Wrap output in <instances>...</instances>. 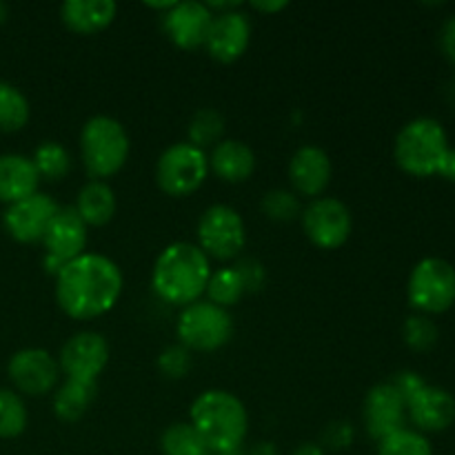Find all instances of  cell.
I'll return each instance as SVG.
<instances>
[{"label": "cell", "mask_w": 455, "mask_h": 455, "mask_svg": "<svg viewBox=\"0 0 455 455\" xmlns=\"http://www.w3.org/2000/svg\"><path fill=\"white\" fill-rule=\"evenodd\" d=\"M123 293V271L111 258L87 253L74 258L56 275V302L74 320H93L116 307Z\"/></svg>", "instance_id": "1"}, {"label": "cell", "mask_w": 455, "mask_h": 455, "mask_svg": "<svg viewBox=\"0 0 455 455\" xmlns=\"http://www.w3.org/2000/svg\"><path fill=\"white\" fill-rule=\"evenodd\" d=\"M212 265L198 244L172 243L154 262L151 287L156 296L172 307H189L207 291Z\"/></svg>", "instance_id": "2"}, {"label": "cell", "mask_w": 455, "mask_h": 455, "mask_svg": "<svg viewBox=\"0 0 455 455\" xmlns=\"http://www.w3.org/2000/svg\"><path fill=\"white\" fill-rule=\"evenodd\" d=\"M189 425L203 438L212 455L243 449L249 429V416L243 400L222 389L200 394L189 409Z\"/></svg>", "instance_id": "3"}, {"label": "cell", "mask_w": 455, "mask_h": 455, "mask_svg": "<svg viewBox=\"0 0 455 455\" xmlns=\"http://www.w3.org/2000/svg\"><path fill=\"white\" fill-rule=\"evenodd\" d=\"M449 154V136L440 120L420 116L404 124L394 142L395 164L413 178L440 176Z\"/></svg>", "instance_id": "4"}, {"label": "cell", "mask_w": 455, "mask_h": 455, "mask_svg": "<svg viewBox=\"0 0 455 455\" xmlns=\"http://www.w3.org/2000/svg\"><path fill=\"white\" fill-rule=\"evenodd\" d=\"M129 158V136L111 116H93L80 132V160L93 180L116 176Z\"/></svg>", "instance_id": "5"}, {"label": "cell", "mask_w": 455, "mask_h": 455, "mask_svg": "<svg viewBox=\"0 0 455 455\" xmlns=\"http://www.w3.org/2000/svg\"><path fill=\"white\" fill-rule=\"evenodd\" d=\"M409 305L422 315L444 314L455 305V267L444 258H422L407 283Z\"/></svg>", "instance_id": "6"}, {"label": "cell", "mask_w": 455, "mask_h": 455, "mask_svg": "<svg viewBox=\"0 0 455 455\" xmlns=\"http://www.w3.org/2000/svg\"><path fill=\"white\" fill-rule=\"evenodd\" d=\"M176 336L182 347L194 351H218L234 336V318L222 307L209 300H198L185 307L178 315Z\"/></svg>", "instance_id": "7"}, {"label": "cell", "mask_w": 455, "mask_h": 455, "mask_svg": "<svg viewBox=\"0 0 455 455\" xmlns=\"http://www.w3.org/2000/svg\"><path fill=\"white\" fill-rule=\"evenodd\" d=\"M209 176V156L207 151L189 145V142H176L160 154L156 163V182L160 191L172 198H185L196 194Z\"/></svg>", "instance_id": "8"}, {"label": "cell", "mask_w": 455, "mask_h": 455, "mask_svg": "<svg viewBox=\"0 0 455 455\" xmlns=\"http://www.w3.org/2000/svg\"><path fill=\"white\" fill-rule=\"evenodd\" d=\"M247 243L244 220L229 204H212L198 222V247L207 258L234 260Z\"/></svg>", "instance_id": "9"}, {"label": "cell", "mask_w": 455, "mask_h": 455, "mask_svg": "<svg viewBox=\"0 0 455 455\" xmlns=\"http://www.w3.org/2000/svg\"><path fill=\"white\" fill-rule=\"evenodd\" d=\"M302 229L314 247L331 251L340 249L354 231L351 209L333 196H320L302 209Z\"/></svg>", "instance_id": "10"}, {"label": "cell", "mask_w": 455, "mask_h": 455, "mask_svg": "<svg viewBox=\"0 0 455 455\" xmlns=\"http://www.w3.org/2000/svg\"><path fill=\"white\" fill-rule=\"evenodd\" d=\"M364 431L371 440L382 443L389 435L407 429V403L391 382L371 387L363 404Z\"/></svg>", "instance_id": "11"}, {"label": "cell", "mask_w": 455, "mask_h": 455, "mask_svg": "<svg viewBox=\"0 0 455 455\" xmlns=\"http://www.w3.org/2000/svg\"><path fill=\"white\" fill-rule=\"evenodd\" d=\"M109 363V345L105 336L96 331H80L62 345L58 367L71 380L98 382V376Z\"/></svg>", "instance_id": "12"}, {"label": "cell", "mask_w": 455, "mask_h": 455, "mask_svg": "<svg viewBox=\"0 0 455 455\" xmlns=\"http://www.w3.org/2000/svg\"><path fill=\"white\" fill-rule=\"evenodd\" d=\"M7 373L18 391L38 398V395H47L49 391L56 389L60 367L47 349L29 347V349H20L12 355Z\"/></svg>", "instance_id": "13"}, {"label": "cell", "mask_w": 455, "mask_h": 455, "mask_svg": "<svg viewBox=\"0 0 455 455\" xmlns=\"http://www.w3.org/2000/svg\"><path fill=\"white\" fill-rule=\"evenodd\" d=\"M213 13L207 4L198 0L176 3L167 13H163V31L176 47L185 52H196L207 44Z\"/></svg>", "instance_id": "14"}, {"label": "cell", "mask_w": 455, "mask_h": 455, "mask_svg": "<svg viewBox=\"0 0 455 455\" xmlns=\"http://www.w3.org/2000/svg\"><path fill=\"white\" fill-rule=\"evenodd\" d=\"M60 204L47 194H34L29 198L20 200V203L9 204L4 212L3 222L7 234L18 243H43L44 231H47L49 222L56 216Z\"/></svg>", "instance_id": "15"}, {"label": "cell", "mask_w": 455, "mask_h": 455, "mask_svg": "<svg viewBox=\"0 0 455 455\" xmlns=\"http://www.w3.org/2000/svg\"><path fill=\"white\" fill-rule=\"evenodd\" d=\"M249 43H251V20H249L247 13L235 9V12L213 16L204 49L213 60L229 65V62H235L244 56Z\"/></svg>", "instance_id": "16"}, {"label": "cell", "mask_w": 455, "mask_h": 455, "mask_svg": "<svg viewBox=\"0 0 455 455\" xmlns=\"http://www.w3.org/2000/svg\"><path fill=\"white\" fill-rule=\"evenodd\" d=\"M333 164L324 149L315 145H305L291 156L289 163V182L293 194L302 198H320L331 182Z\"/></svg>", "instance_id": "17"}, {"label": "cell", "mask_w": 455, "mask_h": 455, "mask_svg": "<svg viewBox=\"0 0 455 455\" xmlns=\"http://www.w3.org/2000/svg\"><path fill=\"white\" fill-rule=\"evenodd\" d=\"M407 420H411L420 434H440L455 422V398L443 387L427 382L407 400Z\"/></svg>", "instance_id": "18"}, {"label": "cell", "mask_w": 455, "mask_h": 455, "mask_svg": "<svg viewBox=\"0 0 455 455\" xmlns=\"http://www.w3.org/2000/svg\"><path fill=\"white\" fill-rule=\"evenodd\" d=\"M44 256H52L60 262H71L83 256L87 247V225L76 213L74 207H60L44 231Z\"/></svg>", "instance_id": "19"}, {"label": "cell", "mask_w": 455, "mask_h": 455, "mask_svg": "<svg viewBox=\"0 0 455 455\" xmlns=\"http://www.w3.org/2000/svg\"><path fill=\"white\" fill-rule=\"evenodd\" d=\"M114 0H67L60 4V20L78 36H96L114 22Z\"/></svg>", "instance_id": "20"}, {"label": "cell", "mask_w": 455, "mask_h": 455, "mask_svg": "<svg viewBox=\"0 0 455 455\" xmlns=\"http://www.w3.org/2000/svg\"><path fill=\"white\" fill-rule=\"evenodd\" d=\"M209 169L222 182L238 185V182H247L253 176V172H256V156H253L251 147L244 145L243 140L225 138L209 154Z\"/></svg>", "instance_id": "21"}, {"label": "cell", "mask_w": 455, "mask_h": 455, "mask_svg": "<svg viewBox=\"0 0 455 455\" xmlns=\"http://www.w3.org/2000/svg\"><path fill=\"white\" fill-rule=\"evenodd\" d=\"M40 176L31 158L20 154L0 156V203H20L38 194Z\"/></svg>", "instance_id": "22"}, {"label": "cell", "mask_w": 455, "mask_h": 455, "mask_svg": "<svg viewBox=\"0 0 455 455\" xmlns=\"http://www.w3.org/2000/svg\"><path fill=\"white\" fill-rule=\"evenodd\" d=\"M74 209L87 227H102L116 216L118 200L105 180H92L78 191Z\"/></svg>", "instance_id": "23"}, {"label": "cell", "mask_w": 455, "mask_h": 455, "mask_svg": "<svg viewBox=\"0 0 455 455\" xmlns=\"http://www.w3.org/2000/svg\"><path fill=\"white\" fill-rule=\"evenodd\" d=\"M98 395V382L67 378L53 394V413L62 422H78L92 409Z\"/></svg>", "instance_id": "24"}, {"label": "cell", "mask_w": 455, "mask_h": 455, "mask_svg": "<svg viewBox=\"0 0 455 455\" xmlns=\"http://www.w3.org/2000/svg\"><path fill=\"white\" fill-rule=\"evenodd\" d=\"M225 116L213 107H203L196 111L187 127V136H189V145L198 147V149H207V147H216L218 142L225 140Z\"/></svg>", "instance_id": "25"}, {"label": "cell", "mask_w": 455, "mask_h": 455, "mask_svg": "<svg viewBox=\"0 0 455 455\" xmlns=\"http://www.w3.org/2000/svg\"><path fill=\"white\" fill-rule=\"evenodd\" d=\"M204 293H207V300L212 305L229 309V307L238 305L240 298L247 293V289H244V283L238 271H235V267H222V269L212 271V278H209Z\"/></svg>", "instance_id": "26"}, {"label": "cell", "mask_w": 455, "mask_h": 455, "mask_svg": "<svg viewBox=\"0 0 455 455\" xmlns=\"http://www.w3.org/2000/svg\"><path fill=\"white\" fill-rule=\"evenodd\" d=\"M31 107L25 93L0 80V132H20L29 123Z\"/></svg>", "instance_id": "27"}, {"label": "cell", "mask_w": 455, "mask_h": 455, "mask_svg": "<svg viewBox=\"0 0 455 455\" xmlns=\"http://www.w3.org/2000/svg\"><path fill=\"white\" fill-rule=\"evenodd\" d=\"M31 163H34L40 178L58 182L69 173L71 156L69 151H67V147H62L60 142L44 140L36 147L34 156H31Z\"/></svg>", "instance_id": "28"}, {"label": "cell", "mask_w": 455, "mask_h": 455, "mask_svg": "<svg viewBox=\"0 0 455 455\" xmlns=\"http://www.w3.org/2000/svg\"><path fill=\"white\" fill-rule=\"evenodd\" d=\"M160 449L164 455H212L189 422L169 425L160 438Z\"/></svg>", "instance_id": "29"}, {"label": "cell", "mask_w": 455, "mask_h": 455, "mask_svg": "<svg viewBox=\"0 0 455 455\" xmlns=\"http://www.w3.org/2000/svg\"><path fill=\"white\" fill-rule=\"evenodd\" d=\"M403 340L404 345L418 354H427L434 349L440 340V329L429 315H409L403 324Z\"/></svg>", "instance_id": "30"}, {"label": "cell", "mask_w": 455, "mask_h": 455, "mask_svg": "<svg viewBox=\"0 0 455 455\" xmlns=\"http://www.w3.org/2000/svg\"><path fill=\"white\" fill-rule=\"evenodd\" d=\"M27 407L16 391L0 389V438H18L27 429Z\"/></svg>", "instance_id": "31"}, {"label": "cell", "mask_w": 455, "mask_h": 455, "mask_svg": "<svg viewBox=\"0 0 455 455\" xmlns=\"http://www.w3.org/2000/svg\"><path fill=\"white\" fill-rule=\"evenodd\" d=\"M260 209L274 222H291L302 216L300 196L291 189H269L262 196Z\"/></svg>", "instance_id": "32"}, {"label": "cell", "mask_w": 455, "mask_h": 455, "mask_svg": "<svg viewBox=\"0 0 455 455\" xmlns=\"http://www.w3.org/2000/svg\"><path fill=\"white\" fill-rule=\"evenodd\" d=\"M378 455H434V447L420 431L403 429L378 443Z\"/></svg>", "instance_id": "33"}, {"label": "cell", "mask_w": 455, "mask_h": 455, "mask_svg": "<svg viewBox=\"0 0 455 455\" xmlns=\"http://www.w3.org/2000/svg\"><path fill=\"white\" fill-rule=\"evenodd\" d=\"M191 367H194V355L180 342L164 347L163 354L158 355L160 373L169 378V380H182L191 371Z\"/></svg>", "instance_id": "34"}, {"label": "cell", "mask_w": 455, "mask_h": 455, "mask_svg": "<svg viewBox=\"0 0 455 455\" xmlns=\"http://www.w3.org/2000/svg\"><path fill=\"white\" fill-rule=\"evenodd\" d=\"M354 443V427L349 422H331L324 427L323 431V444L320 447L333 449V451H342Z\"/></svg>", "instance_id": "35"}, {"label": "cell", "mask_w": 455, "mask_h": 455, "mask_svg": "<svg viewBox=\"0 0 455 455\" xmlns=\"http://www.w3.org/2000/svg\"><path fill=\"white\" fill-rule=\"evenodd\" d=\"M235 271L243 278L247 291H258V289L265 287V267L256 258H240L235 262Z\"/></svg>", "instance_id": "36"}, {"label": "cell", "mask_w": 455, "mask_h": 455, "mask_svg": "<svg viewBox=\"0 0 455 455\" xmlns=\"http://www.w3.org/2000/svg\"><path fill=\"white\" fill-rule=\"evenodd\" d=\"M389 382L395 387V389H398V394L403 395L404 403H407V400H411L413 395H416L418 391H420L422 387L427 385L425 378L418 376L416 371H409V369H407V371H398V373H395L394 380H389Z\"/></svg>", "instance_id": "37"}, {"label": "cell", "mask_w": 455, "mask_h": 455, "mask_svg": "<svg viewBox=\"0 0 455 455\" xmlns=\"http://www.w3.org/2000/svg\"><path fill=\"white\" fill-rule=\"evenodd\" d=\"M440 49H443L444 58L455 67V16L447 18L440 29Z\"/></svg>", "instance_id": "38"}, {"label": "cell", "mask_w": 455, "mask_h": 455, "mask_svg": "<svg viewBox=\"0 0 455 455\" xmlns=\"http://www.w3.org/2000/svg\"><path fill=\"white\" fill-rule=\"evenodd\" d=\"M251 7L260 13H275V12H283L284 7H289V3L287 0H275V3H265V0L260 3V0H253Z\"/></svg>", "instance_id": "39"}, {"label": "cell", "mask_w": 455, "mask_h": 455, "mask_svg": "<svg viewBox=\"0 0 455 455\" xmlns=\"http://www.w3.org/2000/svg\"><path fill=\"white\" fill-rule=\"evenodd\" d=\"M440 176L447 178L449 182H455V147H449V154L444 158L443 169H440Z\"/></svg>", "instance_id": "40"}, {"label": "cell", "mask_w": 455, "mask_h": 455, "mask_svg": "<svg viewBox=\"0 0 455 455\" xmlns=\"http://www.w3.org/2000/svg\"><path fill=\"white\" fill-rule=\"evenodd\" d=\"M244 455H280V451H278V447H275L274 443H256L253 444L251 449H249L247 453Z\"/></svg>", "instance_id": "41"}, {"label": "cell", "mask_w": 455, "mask_h": 455, "mask_svg": "<svg viewBox=\"0 0 455 455\" xmlns=\"http://www.w3.org/2000/svg\"><path fill=\"white\" fill-rule=\"evenodd\" d=\"M291 455H327V451H324V449L320 447V444L305 443V444H300V447H298V449H293Z\"/></svg>", "instance_id": "42"}, {"label": "cell", "mask_w": 455, "mask_h": 455, "mask_svg": "<svg viewBox=\"0 0 455 455\" xmlns=\"http://www.w3.org/2000/svg\"><path fill=\"white\" fill-rule=\"evenodd\" d=\"M173 4H176V0H167V3H147V7H149V9H156V12L167 13L169 9L173 7Z\"/></svg>", "instance_id": "43"}, {"label": "cell", "mask_w": 455, "mask_h": 455, "mask_svg": "<svg viewBox=\"0 0 455 455\" xmlns=\"http://www.w3.org/2000/svg\"><path fill=\"white\" fill-rule=\"evenodd\" d=\"M7 18H9V7L3 3V0H0V25H3V22H7Z\"/></svg>", "instance_id": "44"}, {"label": "cell", "mask_w": 455, "mask_h": 455, "mask_svg": "<svg viewBox=\"0 0 455 455\" xmlns=\"http://www.w3.org/2000/svg\"><path fill=\"white\" fill-rule=\"evenodd\" d=\"M451 96H453V100H455V83H453V87H451Z\"/></svg>", "instance_id": "45"}, {"label": "cell", "mask_w": 455, "mask_h": 455, "mask_svg": "<svg viewBox=\"0 0 455 455\" xmlns=\"http://www.w3.org/2000/svg\"><path fill=\"white\" fill-rule=\"evenodd\" d=\"M453 307H455V305H453Z\"/></svg>", "instance_id": "46"}]
</instances>
